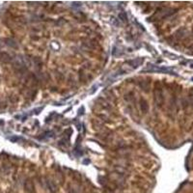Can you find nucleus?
<instances>
[{
    "label": "nucleus",
    "instance_id": "1",
    "mask_svg": "<svg viewBox=\"0 0 193 193\" xmlns=\"http://www.w3.org/2000/svg\"><path fill=\"white\" fill-rule=\"evenodd\" d=\"M154 101H156V105L159 107H160L161 105L163 104V95H162V91L160 88H156L154 91Z\"/></svg>",
    "mask_w": 193,
    "mask_h": 193
},
{
    "label": "nucleus",
    "instance_id": "2",
    "mask_svg": "<svg viewBox=\"0 0 193 193\" xmlns=\"http://www.w3.org/2000/svg\"><path fill=\"white\" fill-rule=\"evenodd\" d=\"M0 60L3 63H9L12 61V57L8 53H6V52H3V53L0 54Z\"/></svg>",
    "mask_w": 193,
    "mask_h": 193
},
{
    "label": "nucleus",
    "instance_id": "3",
    "mask_svg": "<svg viewBox=\"0 0 193 193\" xmlns=\"http://www.w3.org/2000/svg\"><path fill=\"white\" fill-rule=\"evenodd\" d=\"M140 107H141V110L143 113H146L147 111L149 109V105L147 103V101L144 100V99H141L140 100Z\"/></svg>",
    "mask_w": 193,
    "mask_h": 193
},
{
    "label": "nucleus",
    "instance_id": "4",
    "mask_svg": "<svg viewBox=\"0 0 193 193\" xmlns=\"http://www.w3.org/2000/svg\"><path fill=\"white\" fill-rule=\"evenodd\" d=\"M143 62L142 59H133V60H131V61H128V65H131L132 68H137V67L141 64V63Z\"/></svg>",
    "mask_w": 193,
    "mask_h": 193
},
{
    "label": "nucleus",
    "instance_id": "5",
    "mask_svg": "<svg viewBox=\"0 0 193 193\" xmlns=\"http://www.w3.org/2000/svg\"><path fill=\"white\" fill-rule=\"evenodd\" d=\"M139 85H140V87H141L143 90L145 89V91H148L149 87H150L149 82L148 81H145V80H142V81H140L139 82Z\"/></svg>",
    "mask_w": 193,
    "mask_h": 193
},
{
    "label": "nucleus",
    "instance_id": "6",
    "mask_svg": "<svg viewBox=\"0 0 193 193\" xmlns=\"http://www.w3.org/2000/svg\"><path fill=\"white\" fill-rule=\"evenodd\" d=\"M47 184L48 187H50V189L52 192H55V191H56V187L53 184V182H52L51 181H47Z\"/></svg>",
    "mask_w": 193,
    "mask_h": 193
},
{
    "label": "nucleus",
    "instance_id": "7",
    "mask_svg": "<svg viewBox=\"0 0 193 193\" xmlns=\"http://www.w3.org/2000/svg\"><path fill=\"white\" fill-rule=\"evenodd\" d=\"M6 42H9V43H7L9 45H11V47H17V44H15V42L12 41V40H10V39H7Z\"/></svg>",
    "mask_w": 193,
    "mask_h": 193
},
{
    "label": "nucleus",
    "instance_id": "8",
    "mask_svg": "<svg viewBox=\"0 0 193 193\" xmlns=\"http://www.w3.org/2000/svg\"><path fill=\"white\" fill-rule=\"evenodd\" d=\"M120 19L123 20V22H126V19H127V16H126V14H124V13H122V14H120Z\"/></svg>",
    "mask_w": 193,
    "mask_h": 193
},
{
    "label": "nucleus",
    "instance_id": "9",
    "mask_svg": "<svg viewBox=\"0 0 193 193\" xmlns=\"http://www.w3.org/2000/svg\"><path fill=\"white\" fill-rule=\"evenodd\" d=\"M0 125H3V121H0Z\"/></svg>",
    "mask_w": 193,
    "mask_h": 193
}]
</instances>
